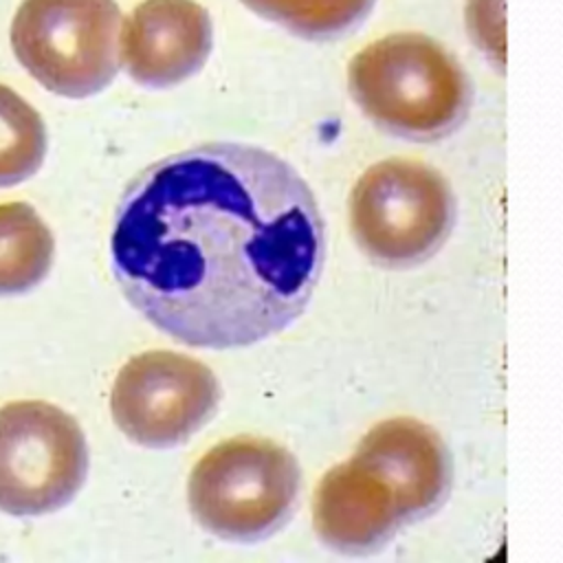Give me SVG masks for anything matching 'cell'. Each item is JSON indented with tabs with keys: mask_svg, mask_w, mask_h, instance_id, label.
I'll list each match as a JSON object with an SVG mask.
<instances>
[{
	"mask_svg": "<svg viewBox=\"0 0 563 563\" xmlns=\"http://www.w3.org/2000/svg\"><path fill=\"white\" fill-rule=\"evenodd\" d=\"M55 240L26 202H0V297L35 288L51 271Z\"/></svg>",
	"mask_w": 563,
	"mask_h": 563,
	"instance_id": "obj_11",
	"label": "cell"
},
{
	"mask_svg": "<svg viewBox=\"0 0 563 563\" xmlns=\"http://www.w3.org/2000/svg\"><path fill=\"white\" fill-rule=\"evenodd\" d=\"M121 20L114 0H22L11 46L46 90L84 99L110 86L119 70Z\"/></svg>",
	"mask_w": 563,
	"mask_h": 563,
	"instance_id": "obj_5",
	"label": "cell"
},
{
	"mask_svg": "<svg viewBox=\"0 0 563 563\" xmlns=\"http://www.w3.org/2000/svg\"><path fill=\"white\" fill-rule=\"evenodd\" d=\"M354 457L391 488L405 523L427 519L451 493V453L442 435L416 418L378 422L361 438Z\"/></svg>",
	"mask_w": 563,
	"mask_h": 563,
	"instance_id": "obj_9",
	"label": "cell"
},
{
	"mask_svg": "<svg viewBox=\"0 0 563 563\" xmlns=\"http://www.w3.org/2000/svg\"><path fill=\"white\" fill-rule=\"evenodd\" d=\"M220 396V383L209 365L172 350H152L132 356L119 369L110 411L132 442L172 449L216 416Z\"/></svg>",
	"mask_w": 563,
	"mask_h": 563,
	"instance_id": "obj_7",
	"label": "cell"
},
{
	"mask_svg": "<svg viewBox=\"0 0 563 563\" xmlns=\"http://www.w3.org/2000/svg\"><path fill=\"white\" fill-rule=\"evenodd\" d=\"M350 229L361 251L380 266L407 268L440 251L455 222L446 178L411 158H387L356 180Z\"/></svg>",
	"mask_w": 563,
	"mask_h": 563,
	"instance_id": "obj_4",
	"label": "cell"
},
{
	"mask_svg": "<svg viewBox=\"0 0 563 563\" xmlns=\"http://www.w3.org/2000/svg\"><path fill=\"white\" fill-rule=\"evenodd\" d=\"M110 257L152 325L194 347H244L303 312L325 227L288 161L257 145L207 143L152 163L125 187Z\"/></svg>",
	"mask_w": 563,
	"mask_h": 563,
	"instance_id": "obj_1",
	"label": "cell"
},
{
	"mask_svg": "<svg viewBox=\"0 0 563 563\" xmlns=\"http://www.w3.org/2000/svg\"><path fill=\"white\" fill-rule=\"evenodd\" d=\"M46 156V128L40 112L0 84V187L31 178Z\"/></svg>",
	"mask_w": 563,
	"mask_h": 563,
	"instance_id": "obj_12",
	"label": "cell"
},
{
	"mask_svg": "<svg viewBox=\"0 0 563 563\" xmlns=\"http://www.w3.org/2000/svg\"><path fill=\"white\" fill-rule=\"evenodd\" d=\"M347 88L380 130L409 141H438L468 114L471 84L462 64L416 31L383 35L347 66Z\"/></svg>",
	"mask_w": 563,
	"mask_h": 563,
	"instance_id": "obj_2",
	"label": "cell"
},
{
	"mask_svg": "<svg viewBox=\"0 0 563 563\" xmlns=\"http://www.w3.org/2000/svg\"><path fill=\"white\" fill-rule=\"evenodd\" d=\"M260 18L306 40H332L356 29L376 0H242Z\"/></svg>",
	"mask_w": 563,
	"mask_h": 563,
	"instance_id": "obj_13",
	"label": "cell"
},
{
	"mask_svg": "<svg viewBox=\"0 0 563 563\" xmlns=\"http://www.w3.org/2000/svg\"><path fill=\"white\" fill-rule=\"evenodd\" d=\"M317 537L336 552L367 554L405 526L391 488L354 455L332 466L312 497Z\"/></svg>",
	"mask_w": 563,
	"mask_h": 563,
	"instance_id": "obj_10",
	"label": "cell"
},
{
	"mask_svg": "<svg viewBox=\"0 0 563 563\" xmlns=\"http://www.w3.org/2000/svg\"><path fill=\"white\" fill-rule=\"evenodd\" d=\"M88 444L79 422L44 400L0 407V510L35 517L59 510L84 486Z\"/></svg>",
	"mask_w": 563,
	"mask_h": 563,
	"instance_id": "obj_6",
	"label": "cell"
},
{
	"mask_svg": "<svg viewBox=\"0 0 563 563\" xmlns=\"http://www.w3.org/2000/svg\"><path fill=\"white\" fill-rule=\"evenodd\" d=\"M301 471L282 444L238 435L191 468L187 501L196 521L224 541L253 543L284 528L297 506Z\"/></svg>",
	"mask_w": 563,
	"mask_h": 563,
	"instance_id": "obj_3",
	"label": "cell"
},
{
	"mask_svg": "<svg viewBox=\"0 0 563 563\" xmlns=\"http://www.w3.org/2000/svg\"><path fill=\"white\" fill-rule=\"evenodd\" d=\"M211 48V15L196 0H143L121 20L119 64L145 88H172L189 79Z\"/></svg>",
	"mask_w": 563,
	"mask_h": 563,
	"instance_id": "obj_8",
	"label": "cell"
}]
</instances>
